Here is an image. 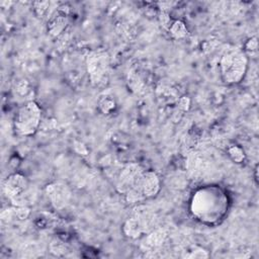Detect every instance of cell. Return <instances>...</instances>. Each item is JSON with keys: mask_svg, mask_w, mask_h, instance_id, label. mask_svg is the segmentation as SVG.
Segmentation results:
<instances>
[{"mask_svg": "<svg viewBox=\"0 0 259 259\" xmlns=\"http://www.w3.org/2000/svg\"><path fill=\"white\" fill-rule=\"evenodd\" d=\"M248 67V58L242 50L232 49L226 52L220 61V70L223 80L228 84H237L245 76Z\"/></svg>", "mask_w": 259, "mask_h": 259, "instance_id": "cell-1", "label": "cell"}, {"mask_svg": "<svg viewBox=\"0 0 259 259\" xmlns=\"http://www.w3.org/2000/svg\"><path fill=\"white\" fill-rule=\"evenodd\" d=\"M40 118L41 110L38 104L30 100L18 108L13 121L14 130L20 136H32L38 128Z\"/></svg>", "mask_w": 259, "mask_h": 259, "instance_id": "cell-2", "label": "cell"}, {"mask_svg": "<svg viewBox=\"0 0 259 259\" xmlns=\"http://www.w3.org/2000/svg\"><path fill=\"white\" fill-rule=\"evenodd\" d=\"M86 69L93 86H101L107 82L109 72V56L103 49L91 51L86 57Z\"/></svg>", "mask_w": 259, "mask_h": 259, "instance_id": "cell-3", "label": "cell"}, {"mask_svg": "<svg viewBox=\"0 0 259 259\" xmlns=\"http://www.w3.org/2000/svg\"><path fill=\"white\" fill-rule=\"evenodd\" d=\"M144 171L145 170L138 163L126 164L118 174L116 190L121 194H125L133 189H139V183Z\"/></svg>", "mask_w": 259, "mask_h": 259, "instance_id": "cell-4", "label": "cell"}, {"mask_svg": "<svg viewBox=\"0 0 259 259\" xmlns=\"http://www.w3.org/2000/svg\"><path fill=\"white\" fill-rule=\"evenodd\" d=\"M153 219L149 214H138L127 219L123 226L122 231L124 235L132 239L140 238L143 234L148 233L152 225Z\"/></svg>", "mask_w": 259, "mask_h": 259, "instance_id": "cell-5", "label": "cell"}, {"mask_svg": "<svg viewBox=\"0 0 259 259\" xmlns=\"http://www.w3.org/2000/svg\"><path fill=\"white\" fill-rule=\"evenodd\" d=\"M46 193L56 209L65 208L71 198V192L68 186L62 182H53L46 186Z\"/></svg>", "mask_w": 259, "mask_h": 259, "instance_id": "cell-6", "label": "cell"}, {"mask_svg": "<svg viewBox=\"0 0 259 259\" xmlns=\"http://www.w3.org/2000/svg\"><path fill=\"white\" fill-rule=\"evenodd\" d=\"M27 185L28 182L24 175L20 173H13L5 179L3 183V192L8 198L13 200L24 192Z\"/></svg>", "mask_w": 259, "mask_h": 259, "instance_id": "cell-7", "label": "cell"}, {"mask_svg": "<svg viewBox=\"0 0 259 259\" xmlns=\"http://www.w3.org/2000/svg\"><path fill=\"white\" fill-rule=\"evenodd\" d=\"M161 188L160 178L158 174L153 170H145L140 183L139 189L145 198H150L158 194Z\"/></svg>", "mask_w": 259, "mask_h": 259, "instance_id": "cell-8", "label": "cell"}, {"mask_svg": "<svg viewBox=\"0 0 259 259\" xmlns=\"http://www.w3.org/2000/svg\"><path fill=\"white\" fill-rule=\"evenodd\" d=\"M68 13L65 10L58 11L48 20V32L50 35L57 37L60 36L68 25Z\"/></svg>", "mask_w": 259, "mask_h": 259, "instance_id": "cell-9", "label": "cell"}, {"mask_svg": "<svg viewBox=\"0 0 259 259\" xmlns=\"http://www.w3.org/2000/svg\"><path fill=\"white\" fill-rule=\"evenodd\" d=\"M34 10L35 13L37 14L38 17L40 18H46V19H50L59 9L58 4H56L55 2H50V1H38V2H34Z\"/></svg>", "mask_w": 259, "mask_h": 259, "instance_id": "cell-10", "label": "cell"}, {"mask_svg": "<svg viewBox=\"0 0 259 259\" xmlns=\"http://www.w3.org/2000/svg\"><path fill=\"white\" fill-rule=\"evenodd\" d=\"M167 237V233L163 229H157L150 232L145 238V247L148 249L157 248L161 246Z\"/></svg>", "mask_w": 259, "mask_h": 259, "instance_id": "cell-11", "label": "cell"}, {"mask_svg": "<svg viewBox=\"0 0 259 259\" xmlns=\"http://www.w3.org/2000/svg\"><path fill=\"white\" fill-rule=\"evenodd\" d=\"M169 33L176 39H183L188 35V29L186 24L182 20H174L168 28Z\"/></svg>", "mask_w": 259, "mask_h": 259, "instance_id": "cell-12", "label": "cell"}, {"mask_svg": "<svg viewBox=\"0 0 259 259\" xmlns=\"http://www.w3.org/2000/svg\"><path fill=\"white\" fill-rule=\"evenodd\" d=\"M244 54L247 58L251 59H257L258 58V39L256 36H252L247 39V41L244 45Z\"/></svg>", "mask_w": 259, "mask_h": 259, "instance_id": "cell-13", "label": "cell"}, {"mask_svg": "<svg viewBox=\"0 0 259 259\" xmlns=\"http://www.w3.org/2000/svg\"><path fill=\"white\" fill-rule=\"evenodd\" d=\"M228 155L235 163H242L245 160V153L243 149L237 145H232L228 148Z\"/></svg>", "mask_w": 259, "mask_h": 259, "instance_id": "cell-14", "label": "cell"}, {"mask_svg": "<svg viewBox=\"0 0 259 259\" xmlns=\"http://www.w3.org/2000/svg\"><path fill=\"white\" fill-rule=\"evenodd\" d=\"M98 108L103 113H110L115 108V101L110 96H103L98 102Z\"/></svg>", "mask_w": 259, "mask_h": 259, "instance_id": "cell-15", "label": "cell"}, {"mask_svg": "<svg viewBox=\"0 0 259 259\" xmlns=\"http://www.w3.org/2000/svg\"><path fill=\"white\" fill-rule=\"evenodd\" d=\"M8 213H9V217H14L20 221L22 220H25L28 215H29V208L24 206V205H18V206H15L11 209H7L6 210Z\"/></svg>", "mask_w": 259, "mask_h": 259, "instance_id": "cell-16", "label": "cell"}, {"mask_svg": "<svg viewBox=\"0 0 259 259\" xmlns=\"http://www.w3.org/2000/svg\"><path fill=\"white\" fill-rule=\"evenodd\" d=\"M209 256V254H208V252L205 250V249H203V248H199V247H197V248H195L194 250H192V251H189V253H187V254H185V256L184 257H186V258H207Z\"/></svg>", "mask_w": 259, "mask_h": 259, "instance_id": "cell-17", "label": "cell"}, {"mask_svg": "<svg viewBox=\"0 0 259 259\" xmlns=\"http://www.w3.org/2000/svg\"><path fill=\"white\" fill-rule=\"evenodd\" d=\"M159 21H160L161 25L164 28H166V29H168L169 26L172 23V20H171V18L169 16V13L166 10H161L160 11V13H159Z\"/></svg>", "mask_w": 259, "mask_h": 259, "instance_id": "cell-18", "label": "cell"}, {"mask_svg": "<svg viewBox=\"0 0 259 259\" xmlns=\"http://www.w3.org/2000/svg\"><path fill=\"white\" fill-rule=\"evenodd\" d=\"M73 148H74V151L77 154H79V155H82V156H87L88 155L87 147L83 143H81L79 141H74Z\"/></svg>", "mask_w": 259, "mask_h": 259, "instance_id": "cell-19", "label": "cell"}, {"mask_svg": "<svg viewBox=\"0 0 259 259\" xmlns=\"http://www.w3.org/2000/svg\"><path fill=\"white\" fill-rule=\"evenodd\" d=\"M177 105L182 111H187L190 107V99L187 96H181L177 101Z\"/></svg>", "mask_w": 259, "mask_h": 259, "instance_id": "cell-20", "label": "cell"}]
</instances>
